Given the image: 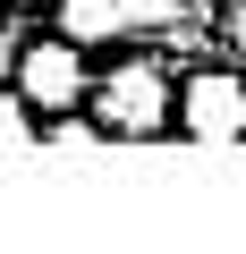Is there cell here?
I'll return each mask as SVG.
<instances>
[{"label":"cell","instance_id":"9","mask_svg":"<svg viewBox=\"0 0 246 254\" xmlns=\"http://www.w3.org/2000/svg\"><path fill=\"white\" fill-rule=\"evenodd\" d=\"M238 51H246V17H238Z\"/></svg>","mask_w":246,"mask_h":254},{"label":"cell","instance_id":"6","mask_svg":"<svg viewBox=\"0 0 246 254\" xmlns=\"http://www.w3.org/2000/svg\"><path fill=\"white\" fill-rule=\"evenodd\" d=\"M26 127H34V119H26V102H9V93H0V144H17Z\"/></svg>","mask_w":246,"mask_h":254},{"label":"cell","instance_id":"3","mask_svg":"<svg viewBox=\"0 0 246 254\" xmlns=\"http://www.w3.org/2000/svg\"><path fill=\"white\" fill-rule=\"evenodd\" d=\"M17 68H26V102H34V110H68V102L85 93V60H77L68 34H60V43H17Z\"/></svg>","mask_w":246,"mask_h":254},{"label":"cell","instance_id":"2","mask_svg":"<svg viewBox=\"0 0 246 254\" xmlns=\"http://www.w3.org/2000/svg\"><path fill=\"white\" fill-rule=\"evenodd\" d=\"M178 127H187L195 144H238V136H246V85H238V76H221V68H212V76H195V85H187V102H178Z\"/></svg>","mask_w":246,"mask_h":254},{"label":"cell","instance_id":"5","mask_svg":"<svg viewBox=\"0 0 246 254\" xmlns=\"http://www.w3.org/2000/svg\"><path fill=\"white\" fill-rule=\"evenodd\" d=\"M119 26H170V0H119Z\"/></svg>","mask_w":246,"mask_h":254},{"label":"cell","instance_id":"7","mask_svg":"<svg viewBox=\"0 0 246 254\" xmlns=\"http://www.w3.org/2000/svg\"><path fill=\"white\" fill-rule=\"evenodd\" d=\"M51 144H68V153H85V144H93V127H85V119H60V127H51Z\"/></svg>","mask_w":246,"mask_h":254},{"label":"cell","instance_id":"8","mask_svg":"<svg viewBox=\"0 0 246 254\" xmlns=\"http://www.w3.org/2000/svg\"><path fill=\"white\" fill-rule=\"evenodd\" d=\"M17 68V34H0V76H9Z\"/></svg>","mask_w":246,"mask_h":254},{"label":"cell","instance_id":"1","mask_svg":"<svg viewBox=\"0 0 246 254\" xmlns=\"http://www.w3.org/2000/svg\"><path fill=\"white\" fill-rule=\"evenodd\" d=\"M102 127H110V136H153V127H170L162 68H110L102 76Z\"/></svg>","mask_w":246,"mask_h":254},{"label":"cell","instance_id":"4","mask_svg":"<svg viewBox=\"0 0 246 254\" xmlns=\"http://www.w3.org/2000/svg\"><path fill=\"white\" fill-rule=\"evenodd\" d=\"M60 34L68 43H110L119 34V0H60Z\"/></svg>","mask_w":246,"mask_h":254}]
</instances>
